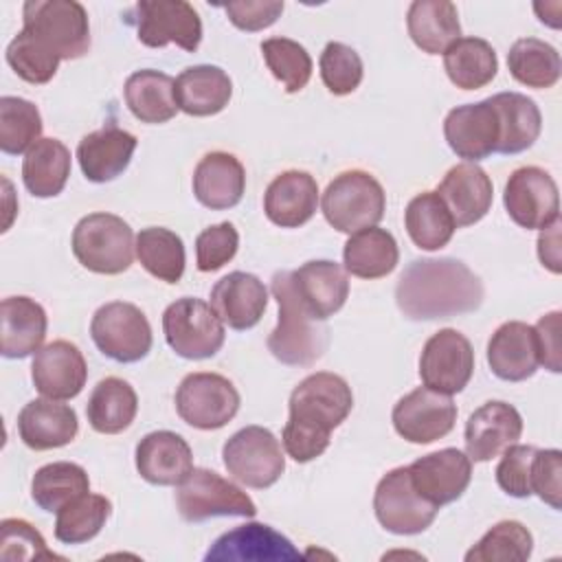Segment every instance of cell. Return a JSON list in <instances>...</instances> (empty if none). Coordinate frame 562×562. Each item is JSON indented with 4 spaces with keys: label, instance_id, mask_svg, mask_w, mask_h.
<instances>
[{
    "label": "cell",
    "instance_id": "obj_43",
    "mask_svg": "<svg viewBox=\"0 0 562 562\" xmlns=\"http://www.w3.org/2000/svg\"><path fill=\"white\" fill-rule=\"evenodd\" d=\"M136 257L158 281L178 283L184 274V244L165 226H147L136 235Z\"/></svg>",
    "mask_w": 562,
    "mask_h": 562
},
{
    "label": "cell",
    "instance_id": "obj_52",
    "mask_svg": "<svg viewBox=\"0 0 562 562\" xmlns=\"http://www.w3.org/2000/svg\"><path fill=\"white\" fill-rule=\"evenodd\" d=\"M536 446L512 443L503 450V457L496 465V483L498 487L514 498L531 496V461L536 454Z\"/></svg>",
    "mask_w": 562,
    "mask_h": 562
},
{
    "label": "cell",
    "instance_id": "obj_16",
    "mask_svg": "<svg viewBox=\"0 0 562 562\" xmlns=\"http://www.w3.org/2000/svg\"><path fill=\"white\" fill-rule=\"evenodd\" d=\"M391 422L402 439L411 443H432L454 428L457 404L450 395L417 386L397 400Z\"/></svg>",
    "mask_w": 562,
    "mask_h": 562
},
{
    "label": "cell",
    "instance_id": "obj_42",
    "mask_svg": "<svg viewBox=\"0 0 562 562\" xmlns=\"http://www.w3.org/2000/svg\"><path fill=\"white\" fill-rule=\"evenodd\" d=\"M90 492L88 472L72 461H53L42 465L31 481V496L44 512H59L77 496Z\"/></svg>",
    "mask_w": 562,
    "mask_h": 562
},
{
    "label": "cell",
    "instance_id": "obj_23",
    "mask_svg": "<svg viewBox=\"0 0 562 562\" xmlns=\"http://www.w3.org/2000/svg\"><path fill=\"white\" fill-rule=\"evenodd\" d=\"M211 307L224 325L244 331L261 321L268 307V290L259 277L235 270L213 285Z\"/></svg>",
    "mask_w": 562,
    "mask_h": 562
},
{
    "label": "cell",
    "instance_id": "obj_8",
    "mask_svg": "<svg viewBox=\"0 0 562 562\" xmlns=\"http://www.w3.org/2000/svg\"><path fill=\"white\" fill-rule=\"evenodd\" d=\"M123 20L136 26L138 42L149 48L176 44L193 53L202 42V20L184 0H140Z\"/></svg>",
    "mask_w": 562,
    "mask_h": 562
},
{
    "label": "cell",
    "instance_id": "obj_37",
    "mask_svg": "<svg viewBox=\"0 0 562 562\" xmlns=\"http://www.w3.org/2000/svg\"><path fill=\"white\" fill-rule=\"evenodd\" d=\"M70 176V151L59 138H40L22 160V182L35 198H55Z\"/></svg>",
    "mask_w": 562,
    "mask_h": 562
},
{
    "label": "cell",
    "instance_id": "obj_1",
    "mask_svg": "<svg viewBox=\"0 0 562 562\" xmlns=\"http://www.w3.org/2000/svg\"><path fill=\"white\" fill-rule=\"evenodd\" d=\"M483 296L481 279L454 257L413 259L395 285V303L411 321L468 314L481 307Z\"/></svg>",
    "mask_w": 562,
    "mask_h": 562
},
{
    "label": "cell",
    "instance_id": "obj_15",
    "mask_svg": "<svg viewBox=\"0 0 562 562\" xmlns=\"http://www.w3.org/2000/svg\"><path fill=\"white\" fill-rule=\"evenodd\" d=\"M503 204L507 215L522 228H547L560 217L555 180L540 167H520L505 182Z\"/></svg>",
    "mask_w": 562,
    "mask_h": 562
},
{
    "label": "cell",
    "instance_id": "obj_11",
    "mask_svg": "<svg viewBox=\"0 0 562 562\" xmlns=\"http://www.w3.org/2000/svg\"><path fill=\"white\" fill-rule=\"evenodd\" d=\"M90 336L105 358L121 364L138 362L151 349V325L140 307L127 301L101 305L90 321Z\"/></svg>",
    "mask_w": 562,
    "mask_h": 562
},
{
    "label": "cell",
    "instance_id": "obj_24",
    "mask_svg": "<svg viewBox=\"0 0 562 562\" xmlns=\"http://www.w3.org/2000/svg\"><path fill=\"white\" fill-rule=\"evenodd\" d=\"M318 206V184L314 176L299 169L279 173L263 193L266 217L281 228L307 224Z\"/></svg>",
    "mask_w": 562,
    "mask_h": 562
},
{
    "label": "cell",
    "instance_id": "obj_34",
    "mask_svg": "<svg viewBox=\"0 0 562 562\" xmlns=\"http://www.w3.org/2000/svg\"><path fill=\"white\" fill-rule=\"evenodd\" d=\"M125 103L140 123H167L176 116V79L167 72L143 68L132 72L123 86Z\"/></svg>",
    "mask_w": 562,
    "mask_h": 562
},
{
    "label": "cell",
    "instance_id": "obj_36",
    "mask_svg": "<svg viewBox=\"0 0 562 562\" xmlns=\"http://www.w3.org/2000/svg\"><path fill=\"white\" fill-rule=\"evenodd\" d=\"M400 248L386 228L369 226L353 233L342 248V263L351 277L382 279L395 270Z\"/></svg>",
    "mask_w": 562,
    "mask_h": 562
},
{
    "label": "cell",
    "instance_id": "obj_32",
    "mask_svg": "<svg viewBox=\"0 0 562 562\" xmlns=\"http://www.w3.org/2000/svg\"><path fill=\"white\" fill-rule=\"evenodd\" d=\"M0 351L4 358H26L42 349L48 318L37 301L29 296H7L0 305Z\"/></svg>",
    "mask_w": 562,
    "mask_h": 562
},
{
    "label": "cell",
    "instance_id": "obj_3",
    "mask_svg": "<svg viewBox=\"0 0 562 562\" xmlns=\"http://www.w3.org/2000/svg\"><path fill=\"white\" fill-rule=\"evenodd\" d=\"M279 305V323L268 336V351L283 364L310 367L327 349V329L303 305L290 270L274 272L270 283Z\"/></svg>",
    "mask_w": 562,
    "mask_h": 562
},
{
    "label": "cell",
    "instance_id": "obj_20",
    "mask_svg": "<svg viewBox=\"0 0 562 562\" xmlns=\"http://www.w3.org/2000/svg\"><path fill=\"white\" fill-rule=\"evenodd\" d=\"M31 380L35 389L50 400H72L88 380V364L77 345L53 340L35 351L31 362Z\"/></svg>",
    "mask_w": 562,
    "mask_h": 562
},
{
    "label": "cell",
    "instance_id": "obj_55",
    "mask_svg": "<svg viewBox=\"0 0 562 562\" xmlns=\"http://www.w3.org/2000/svg\"><path fill=\"white\" fill-rule=\"evenodd\" d=\"M560 312H549L540 316V321L533 325L536 331V345H538V362L544 364V369L560 373L562 371V351H560Z\"/></svg>",
    "mask_w": 562,
    "mask_h": 562
},
{
    "label": "cell",
    "instance_id": "obj_54",
    "mask_svg": "<svg viewBox=\"0 0 562 562\" xmlns=\"http://www.w3.org/2000/svg\"><path fill=\"white\" fill-rule=\"evenodd\" d=\"M283 7L281 0H239L224 4V11L237 29L255 33L272 26L283 13Z\"/></svg>",
    "mask_w": 562,
    "mask_h": 562
},
{
    "label": "cell",
    "instance_id": "obj_19",
    "mask_svg": "<svg viewBox=\"0 0 562 562\" xmlns=\"http://www.w3.org/2000/svg\"><path fill=\"white\" fill-rule=\"evenodd\" d=\"M443 136L450 149L465 158V162L492 156L498 145V116L490 97L452 108L443 121Z\"/></svg>",
    "mask_w": 562,
    "mask_h": 562
},
{
    "label": "cell",
    "instance_id": "obj_25",
    "mask_svg": "<svg viewBox=\"0 0 562 562\" xmlns=\"http://www.w3.org/2000/svg\"><path fill=\"white\" fill-rule=\"evenodd\" d=\"M18 432L31 450H53L68 446L79 432V419L72 406L59 400H31L18 413Z\"/></svg>",
    "mask_w": 562,
    "mask_h": 562
},
{
    "label": "cell",
    "instance_id": "obj_56",
    "mask_svg": "<svg viewBox=\"0 0 562 562\" xmlns=\"http://www.w3.org/2000/svg\"><path fill=\"white\" fill-rule=\"evenodd\" d=\"M560 228H562V222L558 217L553 224L542 228V233L538 237V257H540L542 266H547L553 274H558L562 270V266H560Z\"/></svg>",
    "mask_w": 562,
    "mask_h": 562
},
{
    "label": "cell",
    "instance_id": "obj_13",
    "mask_svg": "<svg viewBox=\"0 0 562 562\" xmlns=\"http://www.w3.org/2000/svg\"><path fill=\"white\" fill-rule=\"evenodd\" d=\"M373 512L378 522L397 536H415L426 531L439 507L424 501L408 476V468H393L386 472L373 494Z\"/></svg>",
    "mask_w": 562,
    "mask_h": 562
},
{
    "label": "cell",
    "instance_id": "obj_41",
    "mask_svg": "<svg viewBox=\"0 0 562 562\" xmlns=\"http://www.w3.org/2000/svg\"><path fill=\"white\" fill-rule=\"evenodd\" d=\"M507 68L518 83L536 90L555 86L562 72L560 53L538 37L516 40L507 53Z\"/></svg>",
    "mask_w": 562,
    "mask_h": 562
},
{
    "label": "cell",
    "instance_id": "obj_49",
    "mask_svg": "<svg viewBox=\"0 0 562 562\" xmlns=\"http://www.w3.org/2000/svg\"><path fill=\"white\" fill-rule=\"evenodd\" d=\"M318 66L325 88L336 97L351 94L360 86L364 75L360 55L342 42H327L321 53Z\"/></svg>",
    "mask_w": 562,
    "mask_h": 562
},
{
    "label": "cell",
    "instance_id": "obj_46",
    "mask_svg": "<svg viewBox=\"0 0 562 562\" xmlns=\"http://www.w3.org/2000/svg\"><path fill=\"white\" fill-rule=\"evenodd\" d=\"M533 551L531 531L518 520H501L465 553L468 562H525Z\"/></svg>",
    "mask_w": 562,
    "mask_h": 562
},
{
    "label": "cell",
    "instance_id": "obj_31",
    "mask_svg": "<svg viewBox=\"0 0 562 562\" xmlns=\"http://www.w3.org/2000/svg\"><path fill=\"white\" fill-rule=\"evenodd\" d=\"M233 94V81L220 66L198 64L184 68L176 79V103L189 116H213L222 112Z\"/></svg>",
    "mask_w": 562,
    "mask_h": 562
},
{
    "label": "cell",
    "instance_id": "obj_35",
    "mask_svg": "<svg viewBox=\"0 0 562 562\" xmlns=\"http://www.w3.org/2000/svg\"><path fill=\"white\" fill-rule=\"evenodd\" d=\"M406 29L417 48L428 55L446 53L461 37L457 7L448 0H415L406 13Z\"/></svg>",
    "mask_w": 562,
    "mask_h": 562
},
{
    "label": "cell",
    "instance_id": "obj_9",
    "mask_svg": "<svg viewBox=\"0 0 562 562\" xmlns=\"http://www.w3.org/2000/svg\"><path fill=\"white\" fill-rule=\"evenodd\" d=\"M176 505L187 522H202L215 516L252 518L257 505L233 481L206 468H193L176 490Z\"/></svg>",
    "mask_w": 562,
    "mask_h": 562
},
{
    "label": "cell",
    "instance_id": "obj_39",
    "mask_svg": "<svg viewBox=\"0 0 562 562\" xmlns=\"http://www.w3.org/2000/svg\"><path fill=\"white\" fill-rule=\"evenodd\" d=\"M448 79L461 90H479L498 72L496 50L481 37H459L443 53Z\"/></svg>",
    "mask_w": 562,
    "mask_h": 562
},
{
    "label": "cell",
    "instance_id": "obj_7",
    "mask_svg": "<svg viewBox=\"0 0 562 562\" xmlns=\"http://www.w3.org/2000/svg\"><path fill=\"white\" fill-rule=\"evenodd\" d=\"M162 331L167 345L187 360L215 356L226 338L224 323L215 310L195 296H182L162 312Z\"/></svg>",
    "mask_w": 562,
    "mask_h": 562
},
{
    "label": "cell",
    "instance_id": "obj_53",
    "mask_svg": "<svg viewBox=\"0 0 562 562\" xmlns=\"http://www.w3.org/2000/svg\"><path fill=\"white\" fill-rule=\"evenodd\" d=\"M531 494H538L553 509L562 507V452L558 448L536 450L531 461Z\"/></svg>",
    "mask_w": 562,
    "mask_h": 562
},
{
    "label": "cell",
    "instance_id": "obj_47",
    "mask_svg": "<svg viewBox=\"0 0 562 562\" xmlns=\"http://www.w3.org/2000/svg\"><path fill=\"white\" fill-rule=\"evenodd\" d=\"M261 55L268 70L283 83L285 92H299L312 77V57L303 44L290 37H268L261 42Z\"/></svg>",
    "mask_w": 562,
    "mask_h": 562
},
{
    "label": "cell",
    "instance_id": "obj_51",
    "mask_svg": "<svg viewBox=\"0 0 562 562\" xmlns=\"http://www.w3.org/2000/svg\"><path fill=\"white\" fill-rule=\"evenodd\" d=\"M239 248V233L231 222L204 228L195 237V263L200 272H215L228 263Z\"/></svg>",
    "mask_w": 562,
    "mask_h": 562
},
{
    "label": "cell",
    "instance_id": "obj_30",
    "mask_svg": "<svg viewBox=\"0 0 562 562\" xmlns=\"http://www.w3.org/2000/svg\"><path fill=\"white\" fill-rule=\"evenodd\" d=\"M246 189L244 165L228 151L206 154L193 171V195L211 209L224 211L239 204Z\"/></svg>",
    "mask_w": 562,
    "mask_h": 562
},
{
    "label": "cell",
    "instance_id": "obj_33",
    "mask_svg": "<svg viewBox=\"0 0 562 562\" xmlns=\"http://www.w3.org/2000/svg\"><path fill=\"white\" fill-rule=\"evenodd\" d=\"M498 116L496 154H520L529 149L542 130V114L533 99L520 92H498L490 97Z\"/></svg>",
    "mask_w": 562,
    "mask_h": 562
},
{
    "label": "cell",
    "instance_id": "obj_4",
    "mask_svg": "<svg viewBox=\"0 0 562 562\" xmlns=\"http://www.w3.org/2000/svg\"><path fill=\"white\" fill-rule=\"evenodd\" d=\"M70 246L86 270L97 274H121L134 261L136 237L123 217L99 211L77 222Z\"/></svg>",
    "mask_w": 562,
    "mask_h": 562
},
{
    "label": "cell",
    "instance_id": "obj_28",
    "mask_svg": "<svg viewBox=\"0 0 562 562\" xmlns=\"http://www.w3.org/2000/svg\"><path fill=\"white\" fill-rule=\"evenodd\" d=\"M487 364L505 382H522L538 369L536 331L522 321L503 323L487 342Z\"/></svg>",
    "mask_w": 562,
    "mask_h": 562
},
{
    "label": "cell",
    "instance_id": "obj_44",
    "mask_svg": "<svg viewBox=\"0 0 562 562\" xmlns=\"http://www.w3.org/2000/svg\"><path fill=\"white\" fill-rule=\"evenodd\" d=\"M112 503L101 494H81L57 512L55 538L64 544H81L92 540L108 522Z\"/></svg>",
    "mask_w": 562,
    "mask_h": 562
},
{
    "label": "cell",
    "instance_id": "obj_29",
    "mask_svg": "<svg viewBox=\"0 0 562 562\" xmlns=\"http://www.w3.org/2000/svg\"><path fill=\"white\" fill-rule=\"evenodd\" d=\"M294 288L316 321L334 316L349 296V279L345 266L329 259H314L292 270Z\"/></svg>",
    "mask_w": 562,
    "mask_h": 562
},
{
    "label": "cell",
    "instance_id": "obj_18",
    "mask_svg": "<svg viewBox=\"0 0 562 562\" xmlns=\"http://www.w3.org/2000/svg\"><path fill=\"white\" fill-rule=\"evenodd\" d=\"M301 553L290 538L263 522H244L215 538L206 562H292Z\"/></svg>",
    "mask_w": 562,
    "mask_h": 562
},
{
    "label": "cell",
    "instance_id": "obj_5",
    "mask_svg": "<svg viewBox=\"0 0 562 562\" xmlns=\"http://www.w3.org/2000/svg\"><path fill=\"white\" fill-rule=\"evenodd\" d=\"M321 209L329 226L353 235L362 228L375 226L384 217L386 193L371 173L351 169L338 173L327 184Z\"/></svg>",
    "mask_w": 562,
    "mask_h": 562
},
{
    "label": "cell",
    "instance_id": "obj_38",
    "mask_svg": "<svg viewBox=\"0 0 562 562\" xmlns=\"http://www.w3.org/2000/svg\"><path fill=\"white\" fill-rule=\"evenodd\" d=\"M138 413V397L130 382L121 378H103L90 393L86 417L101 435H119L130 428Z\"/></svg>",
    "mask_w": 562,
    "mask_h": 562
},
{
    "label": "cell",
    "instance_id": "obj_48",
    "mask_svg": "<svg viewBox=\"0 0 562 562\" xmlns=\"http://www.w3.org/2000/svg\"><path fill=\"white\" fill-rule=\"evenodd\" d=\"M4 57L13 72L33 86L48 83L61 61L44 42L24 29L9 42Z\"/></svg>",
    "mask_w": 562,
    "mask_h": 562
},
{
    "label": "cell",
    "instance_id": "obj_17",
    "mask_svg": "<svg viewBox=\"0 0 562 562\" xmlns=\"http://www.w3.org/2000/svg\"><path fill=\"white\" fill-rule=\"evenodd\" d=\"M406 468L415 492L435 507L461 498L472 479V461L459 448H441L415 459Z\"/></svg>",
    "mask_w": 562,
    "mask_h": 562
},
{
    "label": "cell",
    "instance_id": "obj_50",
    "mask_svg": "<svg viewBox=\"0 0 562 562\" xmlns=\"http://www.w3.org/2000/svg\"><path fill=\"white\" fill-rule=\"evenodd\" d=\"M0 558L2 560H55L46 549L44 536L22 518H4L0 522Z\"/></svg>",
    "mask_w": 562,
    "mask_h": 562
},
{
    "label": "cell",
    "instance_id": "obj_10",
    "mask_svg": "<svg viewBox=\"0 0 562 562\" xmlns=\"http://www.w3.org/2000/svg\"><path fill=\"white\" fill-rule=\"evenodd\" d=\"M222 461L233 479L255 490L274 485L285 470L281 443L263 426H246L231 435L222 448Z\"/></svg>",
    "mask_w": 562,
    "mask_h": 562
},
{
    "label": "cell",
    "instance_id": "obj_27",
    "mask_svg": "<svg viewBox=\"0 0 562 562\" xmlns=\"http://www.w3.org/2000/svg\"><path fill=\"white\" fill-rule=\"evenodd\" d=\"M136 470L151 485H178L193 470L191 446L171 430H154L136 443Z\"/></svg>",
    "mask_w": 562,
    "mask_h": 562
},
{
    "label": "cell",
    "instance_id": "obj_40",
    "mask_svg": "<svg viewBox=\"0 0 562 562\" xmlns=\"http://www.w3.org/2000/svg\"><path fill=\"white\" fill-rule=\"evenodd\" d=\"M404 226L413 244L422 250L443 248L457 228L450 211L435 191L417 193L408 202L404 211Z\"/></svg>",
    "mask_w": 562,
    "mask_h": 562
},
{
    "label": "cell",
    "instance_id": "obj_12",
    "mask_svg": "<svg viewBox=\"0 0 562 562\" xmlns=\"http://www.w3.org/2000/svg\"><path fill=\"white\" fill-rule=\"evenodd\" d=\"M241 397L235 384L209 371L189 373L176 389V411L180 419L198 430H217L239 411Z\"/></svg>",
    "mask_w": 562,
    "mask_h": 562
},
{
    "label": "cell",
    "instance_id": "obj_26",
    "mask_svg": "<svg viewBox=\"0 0 562 562\" xmlns=\"http://www.w3.org/2000/svg\"><path fill=\"white\" fill-rule=\"evenodd\" d=\"M136 136L127 130L116 125H108L103 130L86 134L77 145V160L86 180L103 184L119 178L134 151H136Z\"/></svg>",
    "mask_w": 562,
    "mask_h": 562
},
{
    "label": "cell",
    "instance_id": "obj_6",
    "mask_svg": "<svg viewBox=\"0 0 562 562\" xmlns=\"http://www.w3.org/2000/svg\"><path fill=\"white\" fill-rule=\"evenodd\" d=\"M22 29L59 59H79L90 48L88 13L77 0H29L22 7Z\"/></svg>",
    "mask_w": 562,
    "mask_h": 562
},
{
    "label": "cell",
    "instance_id": "obj_14",
    "mask_svg": "<svg viewBox=\"0 0 562 562\" xmlns=\"http://www.w3.org/2000/svg\"><path fill=\"white\" fill-rule=\"evenodd\" d=\"M474 373V349L457 329H439L432 334L419 356V378L424 386L454 395L461 393Z\"/></svg>",
    "mask_w": 562,
    "mask_h": 562
},
{
    "label": "cell",
    "instance_id": "obj_21",
    "mask_svg": "<svg viewBox=\"0 0 562 562\" xmlns=\"http://www.w3.org/2000/svg\"><path fill=\"white\" fill-rule=\"evenodd\" d=\"M522 435L520 413L501 400L481 404L465 422V454L470 461L483 463L498 457Z\"/></svg>",
    "mask_w": 562,
    "mask_h": 562
},
{
    "label": "cell",
    "instance_id": "obj_2",
    "mask_svg": "<svg viewBox=\"0 0 562 562\" xmlns=\"http://www.w3.org/2000/svg\"><path fill=\"white\" fill-rule=\"evenodd\" d=\"M290 417L283 426L281 443L296 463L321 457L338 428L353 408V393L345 378L316 371L303 378L290 393Z\"/></svg>",
    "mask_w": 562,
    "mask_h": 562
},
{
    "label": "cell",
    "instance_id": "obj_45",
    "mask_svg": "<svg viewBox=\"0 0 562 562\" xmlns=\"http://www.w3.org/2000/svg\"><path fill=\"white\" fill-rule=\"evenodd\" d=\"M42 134V116L33 101L22 97L0 99V149L9 156L26 154Z\"/></svg>",
    "mask_w": 562,
    "mask_h": 562
},
{
    "label": "cell",
    "instance_id": "obj_22",
    "mask_svg": "<svg viewBox=\"0 0 562 562\" xmlns=\"http://www.w3.org/2000/svg\"><path fill=\"white\" fill-rule=\"evenodd\" d=\"M435 193L450 211L457 228L481 222L494 200L492 180L476 162H459L450 167Z\"/></svg>",
    "mask_w": 562,
    "mask_h": 562
}]
</instances>
